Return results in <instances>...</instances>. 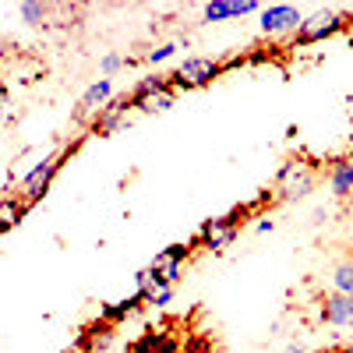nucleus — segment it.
Here are the masks:
<instances>
[{
	"label": "nucleus",
	"instance_id": "1",
	"mask_svg": "<svg viewBox=\"0 0 353 353\" xmlns=\"http://www.w3.org/2000/svg\"><path fill=\"white\" fill-rule=\"evenodd\" d=\"M314 181H318V170L307 163V159H286L276 173V198L279 201H297V198H307L314 191Z\"/></svg>",
	"mask_w": 353,
	"mask_h": 353
},
{
	"label": "nucleus",
	"instance_id": "4",
	"mask_svg": "<svg viewBox=\"0 0 353 353\" xmlns=\"http://www.w3.org/2000/svg\"><path fill=\"white\" fill-rule=\"evenodd\" d=\"M219 74H223V64L212 61V57H188V61L170 74V85L173 88H201Z\"/></svg>",
	"mask_w": 353,
	"mask_h": 353
},
{
	"label": "nucleus",
	"instance_id": "7",
	"mask_svg": "<svg viewBox=\"0 0 353 353\" xmlns=\"http://www.w3.org/2000/svg\"><path fill=\"white\" fill-rule=\"evenodd\" d=\"M304 21V14L290 4H272L261 11V32L265 36H283V32H297Z\"/></svg>",
	"mask_w": 353,
	"mask_h": 353
},
{
	"label": "nucleus",
	"instance_id": "11",
	"mask_svg": "<svg viewBox=\"0 0 353 353\" xmlns=\"http://www.w3.org/2000/svg\"><path fill=\"white\" fill-rule=\"evenodd\" d=\"M325 176H329V191L332 194H339V198L353 194V159H332Z\"/></svg>",
	"mask_w": 353,
	"mask_h": 353
},
{
	"label": "nucleus",
	"instance_id": "14",
	"mask_svg": "<svg viewBox=\"0 0 353 353\" xmlns=\"http://www.w3.org/2000/svg\"><path fill=\"white\" fill-rule=\"evenodd\" d=\"M25 209H28V205H21V201H14V198H0V233L11 230V226H18L21 216H25Z\"/></svg>",
	"mask_w": 353,
	"mask_h": 353
},
{
	"label": "nucleus",
	"instance_id": "13",
	"mask_svg": "<svg viewBox=\"0 0 353 353\" xmlns=\"http://www.w3.org/2000/svg\"><path fill=\"white\" fill-rule=\"evenodd\" d=\"M128 353H176L173 339H166L163 332H149V336H141Z\"/></svg>",
	"mask_w": 353,
	"mask_h": 353
},
{
	"label": "nucleus",
	"instance_id": "8",
	"mask_svg": "<svg viewBox=\"0 0 353 353\" xmlns=\"http://www.w3.org/2000/svg\"><path fill=\"white\" fill-rule=\"evenodd\" d=\"M321 321L332 329H353V297L346 293H329L321 301Z\"/></svg>",
	"mask_w": 353,
	"mask_h": 353
},
{
	"label": "nucleus",
	"instance_id": "19",
	"mask_svg": "<svg viewBox=\"0 0 353 353\" xmlns=\"http://www.w3.org/2000/svg\"><path fill=\"white\" fill-rule=\"evenodd\" d=\"M283 353H304V346H290V350H283Z\"/></svg>",
	"mask_w": 353,
	"mask_h": 353
},
{
	"label": "nucleus",
	"instance_id": "3",
	"mask_svg": "<svg viewBox=\"0 0 353 353\" xmlns=\"http://www.w3.org/2000/svg\"><path fill=\"white\" fill-rule=\"evenodd\" d=\"M173 99H176V88L170 85V78H145L134 88L131 106L141 110V113H163V110L173 106Z\"/></svg>",
	"mask_w": 353,
	"mask_h": 353
},
{
	"label": "nucleus",
	"instance_id": "18",
	"mask_svg": "<svg viewBox=\"0 0 353 353\" xmlns=\"http://www.w3.org/2000/svg\"><path fill=\"white\" fill-rule=\"evenodd\" d=\"M117 68H121V57H106L103 61V71H117Z\"/></svg>",
	"mask_w": 353,
	"mask_h": 353
},
{
	"label": "nucleus",
	"instance_id": "12",
	"mask_svg": "<svg viewBox=\"0 0 353 353\" xmlns=\"http://www.w3.org/2000/svg\"><path fill=\"white\" fill-rule=\"evenodd\" d=\"M110 96H113V85H110V78H99L88 92L81 96V113H99V110H106L110 106Z\"/></svg>",
	"mask_w": 353,
	"mask_h": 353
},
{
	"label": "nucleus",
	"instance_id": "9",
	"mask_svg": "<svg viewBox=\"0 0 353 353\" xmlns=\"http://www.w3.org/2000/svg\"><path fill=\"white\" fill-rule=\"evenodd\" d=\"M128 106L131 103H110L106 110H99L96 121H92V131L96 134H113L117 128H124L128 124Z\"/></svg>",
	"mask_w": 353,
	"mask_h": 353
},
{
	"label": "nucleus",
	"instance_id": "6",
	"mask_svg": "<svg viewBox=\"0 0 353 353\" xmlns=\"http://www.w3.org/2000/svg\"><path fill=\"white\" fill-rule=\"evenodd\" d=\"M61 170V156H50V159H43L32 173L21 181V194H18V201L21 205H32V201H39L43 194H46V188H50V181H53V173Z\"/></svg>",
	"mask_w": 353,
	"mask_h": 353
},
{
	"label": "nucleus",
	"instance_id": "20",
	"mask_svg": "<svg viewBox=\"0 0 353 353\" xmlns=\"http://www.w3.org/2000/svg\"><path fill=\"white\" fill-rule=\"evenodd\" d=\"M0 117H4V92H0Z\"/></svg>",
	"mask_w": 353,
	"mask_h": 353
},
{
	"label": "nucleus",
	"instance_id": "17",
	"mask_svg": "<svg viewBox=\"0 0 353 353\" xmlns=\"http://www.w3.org/2000/svg\"><path fill=\"white\" fill-rule=\"evenodd\" d=\"M173 50H176L173 43H170V46H159V50H152V53H149V64H159V61H166V57H173Z\"/></svg>",
	"mask_w": 353,
	"mask_h": 353
},
{
	"label": "nucleus",
	"instance_id": "10",
	"mask_svg": "<svg viewBox=\"0 0 353 353\" xmlns=\"http://www.w3.org/2000/svg\"><path fill=\"white\" fill-rule=\"evenodd\" d=\"M261 11V4H254V0H241V4H205V21H226V18H244V14H254Z\"/></svg>",
	"mask_w": 353,
	"mask_h": 353
},
{
	"label": "nucleus",
	"instance_id": "2",
	"mask_svg": "<svg viewBox=\"0 0 353 353\" xmlns=\"http://www.w3.org/2000/svg\"><path fill=\"white\" fill-rule=\"evenodd\" d=\"M244 216H248V209L233 212V216H219V219H205V226L198 230L194 244L209 248V251H226L233 241H237V233H241V219H244Z\"/></svg>",
	"mask_w": 353,
	"mask_h": 353
},
{
	"label": "nucleus",
	"instance_id": "15",
	"mask_svg": "<svg viewBox=\"0 0 353 353\" xmlns=\"http://www.w3.org/2000/svg\"><path fill=\"white\" fill-rule=\"evenodd\" d=\"M332 290L336 293H346V297H353V258L339 261L332 269Z\"/></svg>",
	"mask_w": 353,
	"mask_h": 353
},
{
	"label": "nucleus",
	"instance_id": "5",
	"mask_svg": "<svg viewBox=\"0 0 353 353\" xmlns=\"http://www.w3.org/2000/svg\"><path fill=\"white\" fill-rule=\"evenodd\" d=\"M343 25H346V18L339 11H314L311 18L301 21V28L293 32V39H297V46H311V43H321V39L336 36Z\"/></svg>",
	"mask_w": 353,
	"mask_h": 353
},
{
	"label": "nucleus",
	"instance_id": "16",
	"mask_svg": "<svg viewBox=\"0 0 353 353\" xmlns=\"http://www.w3.org/2000/svg\"><path fill=\"white\" fill-rule=\"evenodd\" d=\"M21 14H25V21L39 25V21H43V14H46V8H43V4H25V8H21Z\"/></svg>",
	"mask_w": 353,
	"mask_h": 353
}]
</instances>
